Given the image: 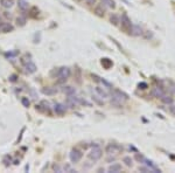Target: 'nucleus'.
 Segmentation results:
<instances>
[{"label": "nucleus", "instance_id": "nucleus-1", "mask_svg": "<svg viewBox=\"0 0 175 173\" xmlns=\"http://www.w3.org/2000/svg\"><path fill=\"white\" fill-rule=\"evenodd\" d=\"M55 73H56V76L60 79L58 82H60V83H63V82H66V81L70 77V75H71V69H70L69 67H61V68H58Z\"/></svg>", "mask_w": 175, "mask_h": 173}, {"label": "nucleus", "instance_id": "nucleus-21", "mask_svg": "<svg viewBox=\"0 0 175 173\" xmlns=\"http://www.w3.org/2000/svg\"><path fill=\"white\" fill-rule=\"evenodd\" d=\"M152 96H154V97H157V98H160L162 95H163V91H162L161 88H154L153 90H152Z\"/></svg>", "mask_w": 175, "mask_h": 173}, {"label": "nucleus", "instance_id": "nucleus-8", "mask_svg": "<svg viewBox=\"0 0 175 173\" xmlns=\"http://www.w3.org/2000/svg\"><path fill=\"white\" fill-rule=\"evenodd\" d=\"M52 109V104L48 101H41L40 104H36V110H39L41 112H50Z\"/></svg>", "mask_w": 175, "mask_h": 173}, {"label": "nucleus", "instance_id": "nucleus-30", "mask_svg": "<svg viewBox=\"0 0 175 173\" xmlns=\"http://www.w3.org/2000/svg\"><path fill=\"white\" fill-rule=\"evenodd\" d=\"M135 159L138 160L139 163H143V164H144V161H145V159H146V158H145V157H144L141 153H135Z\"/></svg>", "mask_w": 175, "mask_h": 173}, {"label": "nucleus", "instance_id": "nucleus-19", "mask_svg": "<svg viewBox=\"0 0 175 173\" xmlns=\"http://www.w3.org/2000/svg\"><path fill=\"white\" fill-rule=\"evenodd\" d=\"M18 6L22 12H26L28 10V1L27 0H18Z\"/></svg>", "mask_w": 175, "mask_h": 173}, {"label": "nucleus", "instance_id": "nucleus-9", "mask_svg": "<svg viewBox=\"0 0 175 173\" xmlns=\"http://www.w3.org/2000/svg\"><path fill=\"white\" fill-rule=\"evenodd\" d=\"M54 112L58 116H63L67 111V104H62V103H55L54 107Z\"/></svg>", "mask_w": 175, "mask_h": 173}, {"label": "nucleus", "instance_id": "nucleus-31", "mask_svg": "<svg viewBox=\"0 0 175 173\" xmlns=\"http://www.w3.org/2000/svg\"><path fill=\"white\" fill-rule=\"evenodd\" d=\"M139 89H141V90H145V89H147L148 88V85H147V83H145V82H141V83H139Z\"/></svg>", "mask_w": 175, "mask_h": 173}, {"label": "nucleus", "instance_id": "nucleus-17", "mask_svg": "<svg viewBox=\"0 0 175 173\" xmlns=\"http://www.w3.org/2000/svg\"><path fill=\"white\" fill-rule=\"evenodd\" d=\"M160 99H161L162 103H165V104H172L173 103V97L171 95H167V94H163L160 97Z\"/></svg>", "mask_w": 175, "mask_h": 173}, {"label": "nucleus", "instance_id": "nucleus-16", "mask_svg": "<svg viewBox=\"0 0 175 173\" xmlns=\"http://www.w3.org/2000/svg\"><path fill=\"white\" fill-rule=\"evenodd\" d=\"M57 93V90L55 88H52V87H46V88H42V94L47 95V96H53Z\"/></svg>", "mask_w": 175, "mask_h": 173}, {"label": "nucleus", "instance_id": "nucleus-5", "mask_svg": "<svg viewBox=\"0 0 175 173\" xmlns=\"http://www.w3.org/2000/svg\"><path fill=\"white\" fill-rule=\"evenodd\" d=\"M120 151H123V147L118 144H108L105 147V152L108 153L109 156H112V154H118Z\"/></svg>", "mask_w": 175, "mask_h": 173}, {"label": "nucleus", "instance_id": "nucleus-6", "mask_svg": "<svg viewBox=\"0 0 175 173\" xmlns=\"http://www.w3.org/2000/svg\"><path fill=\"white\" fill-rule=\"evenodd\" d=\"M112 98L119 101L120 103L125 102V101H128V96L125 93L120 91V90H117V89H114V90L112 91Z\"/></svg>", "mask_w": 175, "mask_h": 173}, {"label": "nucleus", "instance_id": "nucleus-15", "mask_svg": "<svg viewBox=\"0 0 175 173\" xmlns=\"http://www.w3.org/2000/svg\"><path fill=\"white\" fill-rule=\"evenodd\" d=\"M0 5L1 7L8 10V8H12L14 6V0H0Z\"/></svg>", "mask_w": 175, "mask_h": 173}, {"label": "nucleus", "instance_id": "nucleus-28", "mask_svg": "<svg viewBox=\"0 0 175 173\" xmlns=\"http://www.w3.org/2000/svg\"><path fill=\"white\" fill-rule=\"evenodd\" d=\"M95 13H96V15H98V16H104V10H103V7L102 6H97L95 8Z\"/></svg>", "mask_w": 175, "mask_h": 173}, {"label": "nucleus", "instance_id": "nucleus-32", "mask_svg": "<svg viewBox=\"0 0 175 173\" xmlns=\"http://www.w3.org/2000/svg\"><path fill=\"white\" fill-rule=\"evenodd\" d=\"M19 54V50H14V52H8V53H6V56L8 57H13V56H16Z\"/></svg>", "mask_w": 175, "mask_h": 173}, {"label": "nucleus", "instance_id": "nucleus-36", "mask_svg": "<svg viewBox=\"0 0 175 173\" xmlns=\"http://www.w3.org/2000/svg\"><path fill=\"white\" fill-rule=\"evenodd\" d=\"M16 80H18V76L16 75H11L10 76V81L11 82H16Z\"/></svg>", "mask_w": 175, "mask_h": 173}, {"label": "nucleus", "instance_id": "nucleus-38", "mask_svg": "<svg viewBox=\"0 0 175 173\" xmlns=\"http://www.w3.org/2000/svg\"><path fill=\"white\" fill-rule=\"evenodd\" d=\"M114 160H116V157H112V158H111V157H109V158H108L109 163H111V161H114Z\"/></svg>", "mask_w": 175, "mask_h": 173}, {"label": "nucleus", "instance_id": "nucleus-25", "mask_svg": "<svg viewBox=\"0 0 175 173\" xmlns=\"http://www.w3.org/2000/svg\"><path fill=\"white\" fill-rule=\"evenodd\" d=\"M91 97H92V101H95L97 104H99V105H104V101H103V98H100L98 95H96V94L94 95V94H92Z\"/></svg>", "mask_w": 175, "mask_h": 173}, {"label": "nucleus", "instance_id": "nucleus-29", "mask_svg": "<svg viewBox=\"0 0 175 173\" xmlns=\"http://www.w3.org/2000/svg\"><path fill=\"white\" fill-rule=\"evenodd\" d=\"M21 103H22V105L25 108H28L30 105V101L28 99V97H22L21 98Z\"/></svg>", "mask_w": 175, "mask_h": 173}, {"label": "nucleus", "instance_id": "nucleus-13", "mask_svg": "<svg viewBox=\"0 0 175 173\" xmlns=\"http://www.w3.org/2000/svg\"><path fill=\"white\" fill-rule=\"evenodd\" d=\"M110 21L113 26H119L120 25V16L118 14L113 13L110 15Z\"/></svg>", "mask_w": 175, "mask_h": 173}, {"label": "nucleus", "instance_id": "nucleus-3", "mask_svg": "<svg viewBox=\"0 0 175 173\" xmlns=\"http://www.w3.org/2000/svg\"><path fill=\"white\" fill-rule=\"evenodd\" d=\"M120 25H121V28H123V30H125L126 33H128V34H131V32H132V22H131V19L126 15V14H123L120 18Z\"/></svg>", "mask_w": 175, "mask_h": 173}, {"label": "nucleus", "instance_id": "nucleus-23", "mask_svg": "<svg viewBox=\"0 0 175 173\" xmlns=\"http://www.w3.org/2000/svg\"><path fill=\"white\" fill-rule=\"evenodd\" d=\"M103 5L106 6V7H110V8H114L116 7V1L114 0H102Z\"/></svg>", "mask_w": 175, "mask_h": 173}, {"label": "nucleus", "instance_id": "nucleus-20", "mask_svg": "<svg viewBox=\"0 0 175 173\" xmlns=\"http://www.w3.org/2000/svg\"><path fill=\"white\" fill-rule=\"evenodd\" d=\"M26 22H27V18H26L25 15H20V16L16 18V25H18V26H20V27L25 26Z\"/></svg>", "mask_w": 175, "mask_h": 173}, {"label": "nucleus", "instance_id": "nucleus-26", "mask_svg": "<svg viewBox=\"0 0 175 173\" xmlns=\"http://www.w3.org/2000/svg\"><path fill=\"white\" fill-rule=\"evenodd\" d=\"M102 65H103V67L104 68H106V69H109L110 67H112V61L110 60V59H102Z\"/></svg>", "mask_w": 175, "mask_h": 173}, {"label": "nucleus", "instance_id": "nucleus-34", "mask_svg": "<svg viewBox=\"0 0 175 173\" xmlns=\"http://www.w3.org/2000/svg\"><path fill=\"white\" fill-rule=\"evenodd\" d=\"M53 170L56 171V172H63V170L61 169V166H60V165H57V164L53 165Z\"/></svg>", "mask_w": 175, "mask_h": 173}, {"label": "nucleus", "instance_id": "nucleus-22", "mask_svg": "<svg viewBox=\"0 0 175 173\" xmlns=\"http://www.w3.org/2000/svg\"><path fill=\"white\" fill-rule=\"evenodd\" d=\"M131 34H132V35H135V36H138V35H141V34H143V32H141V28H140L139 26H137V25H133Z\"/></svg>", "mask_w": 175, "mask_h": 173}, {"label": "nucleus", "instance_id": "nucleus-27", "mask_svg": "<svg viewBox=\"0 0 175 173\" xmlns=\"http://www.w3.org/2000/svg\"><path fill=\"white\" fill-rule=\"evenodd\" d=\"M99 82H100V83L103 84V87L106 88V89H112V88H113L112 84H111L110 82H108L106 80H104V79H100V77H99Z\"/></svg>", "mask_w": 175, "mask_h": 173}, {"label": "nucleus", "instance_id": "nucleus-37", "mask_svg": "<svg viewBox=\"0 0 175 173\" xmlns=\"http://www.w3.org/2000/svg\"><path fill=\"white\" fill-rule=\"evenodd\" d=\"M86 2H88L89 5H95V4H96V0H86Z\"/></svg>", "mask_w": 175, "mask_h": 173}, {"label": "nucleus", "instance_id": "nucleus-10", "mask_svg": "<svg viewBox=\"0 0 175 173\" xmlns=\"http://www.w3.org/2000/svg\"><path fill=\"white\" fill-rule=\"evenodd\" d=\"M14 30L13 25H11L10 22H1L0 24V32L1 33H11Z\"/></svg>", "mask_w": 175, "mask_h": 173}, {"label": "nucleus", "instance_id": "nucleus-12", "mask_svg": "<svg viewBox=\"0 0 175 173\" xmlns=\"http://www.w3.org/2000/svg\"><path fill=\"white\" fill-rule=\"evenodd\" d=\"M144 164L147 166V167H149L152 171H153V173H159L160 172V170L157 167V165L152 161V160H148V159H145V161H144Z\"/></svg>", "mask_w": 175, "mask_h": 173}, {"label": "nucleus", "instance_id": "nucleus-24", "mask_svg": "<svg viewBox=\"0 0 175 173\" xmlns=\"http://www.w3.org/2000/svg\"><path fill=\"white\" fill-rule=\"evenodd\" d=\"M123 163H125V165H126L127 167H131V166L133 165V159H132L130 156H126V157L123 158Z\"/></svg>", "mask_w": 175, "mask_h": 173}, {"label": "nucleus", "instance_id": "nucleus-35", "mask_svg": "<svg viewBox=\"0 0 175 173\" xmlns=\"http://www.w3.org/2000/svg\"><path fill=\"white\" fill-rule=\"evenodd\" d=\"M169 105H171V107H169V112H171L172 115H174L175 116V105L173 104V103H172V104H169Z\"/></svg>", "mask_w": 175, "mask_h": 173}, {"label": "nucleus", "instance_id": "nucleus-7", "mask_svg": "<svg viewBox=\"0 0 175 173\" xmlns=\"http://www.w3.org/2000/svg\"><path fill=\"white\" fill-rule=\"evenodd\" d=\"M21 63L24 65V68H25V70L27 71L28 74H34L36 71V69H38L36 66H35V63L32 62V61H24V59H22Z\"/></svg>", "mask_w": 175, "mask_h": 173}, {"label": "nucleus", "instance_id": "nucleus-18", "mask_svg": "<svg viewBox=\"0 0 175 173\" xmlns=\"http://www.w3.org/2000/svg\"><path fill=\"white\" fill-rule=\"evenodd\" d=\"M109 172L111 173H118L121 171V165L120 164H112V165H110V167L108 169Z\"/></svg>", "mask_w": 175, "mask_h": 173}, {"label": "nucleus", "instance_id": "nucleus-39", "mask_svg": "<svg viewBox=\"0 0 175 173\" xmlns=\"http://www.w3.org/2000/svg\"><path fill=\"white\" fill-rule=\"evenodd\" d=\"M4 15H5L6 18H11V14H8V12H4Z\"/></svg>", "mask_w": 175, "mask_h": 173}, {"label": "nucleus", "instance_id": "nucleus-33", "mask_svg": "<svg viewBox=\"0 0 175 173\" xmlns=\"http://www.w3.org/2000/svg\"><path fill=\"white\" fill-rule=\"evenodd\" d=\"M11 161H12V158H11L10 156H6V157H5V159H4V163H5V165H6V166H8V165L11 164Z\"/></svg>", "mask_w": 175, "mask_h": 173}, {"label": "nucleus", "instance_id": "nucleus-11", "mask_svg": "<svg viewBox=\"0 0 175 173\" xmlns=\"http://www.w3.org/2000/svg\"><path fill=\"white\" fill-rule=\"evenodd\" d=\"M95 93H96V95H98L100 98H108L109 97V93L104 88H102V87H96L95 88Z\"/></svg>", "mask_w": 175, "mask_h": 173}, {"label": "nucleus", "instance_id": "nucleus-14", "mask_svg": "<svg viewBox=\"0 0 175 173\" xmlns=\"http://www.w3.org/2000/svg\"><path fill=\"white\" fill-rule=\"evenodd\" d=\"M63 93H66L68 96H71V95H76V89L74 88V87H71V85H64V87H62V89H61Z\"/></svg>", "mask_w": 175, "mask_h": 173}, {"label": "nucleus", "instance_id": "nucleus-4", "mask_svg": "<svg viewBox=\"0 0 175 173\" xmlns=\"http://www.w3.org/2000/svg\"><path fill=\"white\" fill-rule=\"evenodd\" d=\"M69 158H70V161L71 163H78L80 160L83 158V152L78 148H72L69 153Z\"/></svg>", "mask_w": 175, "mask_h": 173}, {"label": "nucleus", "instance_id": "nucleus-2", "mask_svg": "<svg viewBox=\"0 0 175 173\" xmlns=\"http://www.w3.org/2000/svg\"><path fill=\"white\" fill-rule=\"evenodd\" d=\"M103 156V150L98 146L97 144L92 145V148L90 150V152L88 153V158L91 160V161H98V160L102 158Z\"/></svg>", "mask_w": 175, "mask_h": 173}]
</instances>
